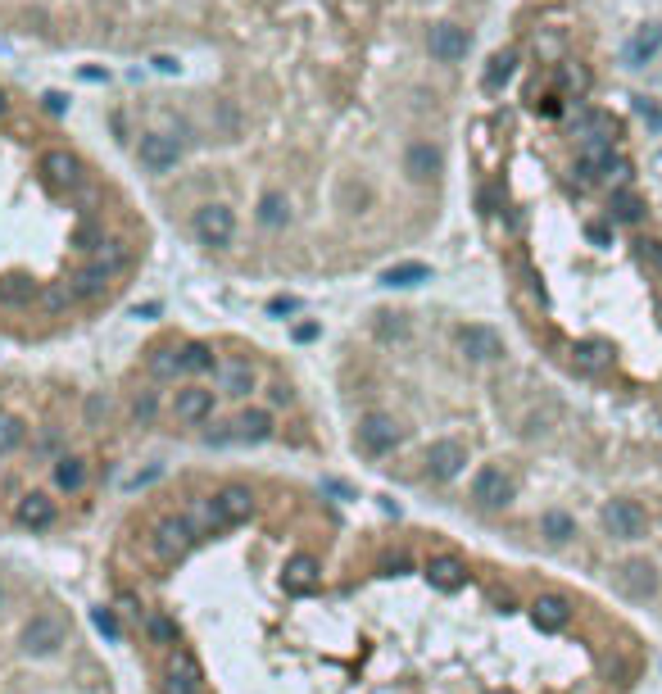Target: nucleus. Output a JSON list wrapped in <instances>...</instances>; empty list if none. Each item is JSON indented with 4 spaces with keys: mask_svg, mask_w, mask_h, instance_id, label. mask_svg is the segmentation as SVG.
<instances>
[{
    "mask_svg": "<svg viewBox=\"0 0 662 694\" xmlns=\"http://www.w3.org/2000/svg\"><path fill=\"white\" fill-rule=\"evenodd\" d=\"M318 336V327L314 323H304V327H295V340H314Z\"/></svg>",
    "mask_w": 662,
    "mask_h": 694,
    "instance_id": "nucleus-47",
    "label": "nucleus"
},
{
    "mask_svg": "<svg viewBox=\"0 0 662 694\" xmlns=\"http://www.w3.org/2000/svg\"><path fill=\"white\" fill-rule=\"evenodd\" d=\"M318 581H323V563H318L314 554H295V558H286L282 586H286L291 595H314Z\"/></svg>",
    "mask_w": 662,
    "mask_h": 694,
    "instance_id": "nucleus-14",
    "label": "nucleus"
},
{
    "mask_svg": "<svg viewBox=\"0 0 662 694\" xmlns=\"http://www.w3.org/2000/svg\"><path fill=\"white\" fill-rule=\"evenodd\" d=\"M404 173H409L413 182H432V177L440 173V150H436L432 141H413L409 154H404Z\"/></svg>",
    "mask_w": 662,
    "mask_h": 694,
    "instance_id": "nucleus-20",
    "label": "nucleus"
},
{
    "mask_svg": "<svg viewBox=\"0 0 662 694\" xmlns=\"http://www.w3.org/2000/svg\"><path fill=\"white\" fill-rule=\"evenodd\" d=\"M46 109H51V113H64V96L51 91V96H46Z\"/></svg>",
    "mask_w": 662,
    "mask_h": 694,
    "instance_id": "nucleus-46",
    "label": "nucleus"
},
{
    "mask_svg": "<svg viewBox=\"0 0 662 694\" xmlns=\"http://www.w3.org/2000/svg\"><path fill=\"white\" fill-rule=\"evenodd\" d=\"M42 177L55 191H77L82 186V160H77L73 150H46L42 154Z\"/></svg>",
    "mask_w": 662,
    "mask_h": 694,
    "instance_id": "nucleus-10",
    "label": "nucleus"
},
{
    "mask_svg": "<svg viewBox=\"0 0 662 694\" xmlns=\"http://www.w3.org/2000/svg\"><path fill=\"white\" fill-rule=\"evenodd\" d=\"M612 218L617 222H635L640 218V200L627 196V191H617V196H612Z\"/></svg>",
    "mask_w": 662,
    "mask_h": 694,
    "instance_id": "nucleus-39",
    "label": "nucleus"
},
{
    "mask_svg": "<svg viewBox=\"0 0 662 694\" xmlns=\"http://www.w3.org/2000/svg\"><path fill=\"white\" fill-rule=\"evenodd\" d=\"M268 400L282 409V404H291V391H286V386H268Z\"/></svg>",
    "mask_w": 662,
    "mask_h": 694,
    "instance_id": "nucleus-45",
    "label": "nucleus"
},
{
    "mask_svg": "<svg viewBox=\"0 0 662 694\" xmlns=\"http://www.w3.org/2000/svg\"><path fill=\"white\" fill-rule=\"evenodd\" d=\"M55 486L59 490H82L87 486V458H77V454H64L59 463H55Z\"/></svg>",
    "mask_w": 662,
    "mask_h": 694,
    "instance_id": "nucleus-27",
    "label": "nucleus"
},
{
    "mask_svg": "<svg viewBox=\"0 0 662 694\" xmlns=\"http://www.w3.org/2000/svg\"><path fill=\"white\" fill-rule=\"evenodd\" d=\"M381 572H386V576L409 572V554H386V558H381Z\"/></svg>",
    "mask_w": 662,
    "mask_h": 694,
    "instance_id": "nucleus-43",
    "label": "nucleus"
},
{
    "mask_svg": "<svg viewBox=\"0 0 662 694\" xmlns=\"http://www.w3.org/2000/svg\"><path fill=\"white\" fill-rule=\"evenodd\" d=\"M32 300H42V286L32 277H23V273L0 277V304H32Z\"/></svg>",
    "mask_w": 662,
    "mask_h": 694,
    "instance_id": "nucleus-26",
    "label": "nucleus"
},
{
    "mask_svg": "<svg viewBox=\"0 0 662 694\" xmlns=\"http://www.w3.org/2000/svg\"><path fill=\"white\" fill-rule=\"evenodd\" d=\"M237 441H245V445H263V441H272V413L268 409H245L237 422Z\"/></svg>",
    "mask_w": 662,
    "mask_h": 694,
    "instance_id": "nucleus-23",
    "label": "nucleus"
},
{
    "mask_svg": "<svg viewBox=\"0 0 662 694\" xmlns=\"http://www.w3.org/2000/svg\"><path fill=\"white\" fill-rule=\"evenodd\" d=\"M64 640H68V627H64L59 612H36L32 622L23 627V636H19L27 659H51V653H59Z\"/></svg>",
    "mask_w": 662,
    "mask_h": 694,
    "instance_id": "nucleus-1",
    "label": "nucleus"
},
{
    "mask_svg": "<svg viewBox=\"0 0 662 694\" xmlns=\"http://www.w3.org/2000/svg\"><path fill=\"white\" fill-rule=\"evenodd\" d=\"M513 495H518V486H513V477L503 472V468H495V463H486V468L472 477V499H477V509H509L513 504Z\"/></svg>",
    "mask_w": 662,
    "mask_h": 694,
    "instance_id": "nucleus-2",
    "label": "nucleus"
},
{
    "mask_svg": "<svg viewBox=\"0 0 662 694\" xmlns=\"http://www.w3.org/2000/svg\"><path fill=\"white\" fill-rule=\"evenodd\" d=\"M400 441H404V427L391 413H368L359 422V449L363 454H391Z\"/></svg>",
    "mask_w": 662,
    "mask_h": 694,
    "instance_id": "nucleus-6",
    "label": "nucleus"
},
{
    "mask_svg": "<svg viewBox=\"0 0 662 694\" xmlns=\"http://www.w3.org/2000/svg\"><path fill=\"white\" fill-rule=\"evenodd\" d=\"M145 636H150V644H160V649H182V627H177V617H168V612H145Z\"/></svg>",
    "mask_w": 662,
    "mask_h": 694,
    "instance_id": "nucleus-24",
    "label": "nucleus"
},
{
    "mask_svg": "<svg viewBox=\"0 0 662 694\" xmlns=\"http://www.w3.org/2000/svg\"><path fill=\"white\" fill-rule=\"evenodd\" d=\"M96 263H100V268H109V273H119V268H128V246H123V241L100 246V250H96Z\"/></svg>",
    "mask_w": 662,
    "mask_h": 694,
    "instance_id": "nucleus-37",
    "label": "nucleus"
},
{
    "mask_svg": "<svg viewBox=\"0 0 662 694\" xmlns=\"http://www.w3.org/2000/svg\"><path fill=\"white\" fill-rule=\"evenodd\" d=\"M0 599H5V590H0Z\"/></svg>",
    "mask_w": 662,
    "mask_h": 694,
    "instance_id": "nucleus-51",
    "label": "nucleus"
},
{
    "mask_svg": "<svg viewBox=\"0 0 662 694\" xmlns=\"http://www.w3.org/2000/svg\"><path fill=\"white\" fill-rule=\"evenodd\" d=\"M617 586L631 599H649V595H658V572H653V563H627L617 572Z\"/></svg>",
    "mask_w": 662,
    "mask_h": 694,
    "instance_id": "nucleus-19",
    "label": "nucleus"
},
{
    "mask_svg": "<svg viewBox=\"0 0 662 694\" xmlns=\"http://www.w3.org/2000/svg\"><path fill=\"white\" fill-rule=\"evenodd\" d=\"M132 413H136V422H154V413H160V400H154V391H145V395H136V404H132Z\"/></svg>",
    "mask_w": 662,
    "mask_h": 694,
    "instance_id": "nucleus-41",
    "label": "nucleus"
},
{
    "mask_svg": "<svg viewBox=\"0 0 662 694\" xmlns=\"http://www.w3.org/2000/svg\"><path fill=\"white\" fill-rule=\"evenodd\" d=\"M658 46H662V27H644V32L635 36V46H631V59H635V64H644Z\"/></svg>",
    "mask_w": 662,
    "mask_h": 694,
    "instance_id": "nucleus-38",
    "label": "nucleus"
},
{
    "mask_svg": "<svg viewBox=\"0 0 662 694\" xmlns=\"http://www.w3.org/2000/svg\"><path fill=\"white\" fill-rule=\"evenodd\" d=\"M14 518H19V526L46 531V526H55V499L42 495V490H27L19 504H14Z\"/></svg>",
    "mask_w": 662,
    "mask_h": 694,
    "instance_id": "nucleus-17",
    "label": "nucleus"
},
{
    "mask_svg": "<svg viewBox=\"0 0 662 694\" xmlns=\"http://www.w3.org/2000/svg\"><path fill=\"white\" fill-rule=\"evenodd\" d=\"M73 304H77L73 282H51V286H42V308H46V314H68Z\"/></svg>",
    "mask_w": 662,
    "mask_h": 694,
    "instance_id": "nucleus-32",
    "label": "nucleus"
},
{
    "mask_svg": "<svg viewBox=\"0 0 662 694\" xmlns=\"http://www.w3.org/2000/svg\"><path fill=\"white\" fill-rule=\"evenodd\" d=\"M604 531L612 540H640L649 531V518L635 499H608L604 504Z\"/></svg>",
    "mask_w": 662,
    "mask_h": 694,
    "instance_id": "nucleus-4",
    "label": "nucleus"
},
{
    "mask_svg": "<svg viewBox=\"0 0 662 694\" xmlns=\"http://www.w3.org/2000/svg\"><path fill=\"white\" fill-rule=\"evenodd\" d=\"M259 222L263 227H286L291 222V200L282 196V191H268V196L259 200Z\"/></svg>",
    "mask_w": 662,
    "mask_h": 694,
    "instance_id": "nucleus-30",
    "label": "nucleus"
},
{
    "mask_svg": "<svg viewBox=\"0 0 662 694\" xmlns=\"http://www.w3.org/2000/svg\"><path fill=\"white\" fill-rule=\"evenodd\" d=\"M177 355H182V372H214L218 368V359H214V350L205 340H186Z\"/></svg>",
    "mask_w": 662,
    "mask_h": 694,
    "instance_id": "nucleus-29",
    "label": "nucleus"
},
{
    "mask_svg": "<svg viewBox=\"0 0 662 694\" xmlns=\"http://www.w3.org/2000/svg\"><path fill=\"white\" fill-rule=\"evenodd\" d=\"M191 540H196V531L186 526V518H164V522H154L150 531V554L160 558V563H173L191 550Z\"/></svg>",
    "mask_w": 662,
    "mask_h": 694,
    "instance_id": "nucleus-5",
    "label": "nucleus"
},
{
    "mask_svg": "<svg viewBox=\"0 0 662 694\" xmlns=\"http://www.w3.org/2000/svg\"><path fill=\"white\" fill-rule=\"evenodd\" d=\"M268 308H272V314H291V308H295V300H272Z\"/></svg>",
    "mask_w": 662,
    "mask_h": 694,
    "instance_id": "nucleus-48",
    "label": "nucleus"
},
{
    "mask_svg": "<svg viewBox=\"0 0 662 694\" xmlns=\"http://www.w3.org/2000/svg\"><path fill=\"white\" fill-rule=\"evenodd\" d=\"M145 372L154 381H173L182 372V355H177V345H154V350L145 355Z\"/></svg>",
    "mask_w": 662,
    "mask_h": 694,
    "instance_id": "nucleus-25",
    "label": "nucleus"
},
{
    "mask_svg": "<svg viewBox=\"0 0 662 694\" xmlns=\"http://www.w3.org/2000/svg\"><path fill=\"white\" fill-rule=\"evenodd\" d=\"M422 576L432 581L436 590H445V595H454L463 581H467V563L458 558V554H436L432 563L422 567Z\"/></svg>",
    "mask_w": 662,
    "mask_h": 694,
    "instance_id": "nucleus-16",
    "label": "nucleus"
},
{
    "mask_svg": "<svg viewBox=\"0 0 662 694\" xmlns=\"http://www.w3.org/2000/svg\"><path fill=\"white\" fill-rule=\"evenodd\" d=\"M214 499V513H218V522L222 526H237V522H245L250 513H254V490L250 486H241V481H231V486H222L218 495H209Z\"/></svg>",
    "mask_w": 662,
    "mask_h": 694,
    "instance_id": "nucleus-9",
    "label": "nucleus"
},
{
    "mask_svg": "<svg viewBox=\"0 0 662 694\" xmlns=\"http://www.w3.org/2000/svg\"><path fill=\"white\" fill-rule=\"evenodd\" d=\"M5 113H10V100H5V91H0V119H5Z\"/></svg>",
    "mask_w": 662,
    "mask_h": 694,
    "instance_id": "nucleus-49",
    "label": "nucleus"
},
{
    "mask_svg": "<svg viewBox=\"0 0 662 694\" xmlns=\"http://www.w3.org/2000/svg\"><path fill=\"white\" fill-rule=\"evenodd\" d=\"M27 436V422L14 417V413H0V454H14Z\"/></svg>",
    "mask_w": 662,
    "mask_h": 694,
    "instance_id": "nucleus-34",
    "label": "nucleus"
},
{
    "mask_svg": "<svg viewBox=\"0 0 662 694\" xmlns=\"http://www.w3.org/2000/svg\"><path fill=\"white\" fill-rule=\"evenodd\" d=\"M168 672H173V676H186V681H200L196 653H191V649H173V653H168Z\"/></svg>",
    "mask_w": 662,
    "mask_h": 694,
    "instance_id": "nucleus-36",
    "label": "nucleus"
},
{
    "mask_svg": "<svg viewBox=\"0 0 662 694\" xmlns=\"http://www.w3.org/2000/svg\"><path fill=\"white\" fill-rule=\"evenodd\" d=\"M68 282H73V291H77V300H100V295L109 291V282H113V273H109V268H100V263L91 259V263H82V268H77V273H73Z\"/></svg>",
    "mask_w": 662,
    "mask_h": 694,
    "instance_id": "nucleus-21",
    "label": "nucleus"
},
{
    "mask_svg": "<svg viewBox=\"0 0 662 694\" xmlns=\"http://www.w3.org/2000/svg\"><path fill=\"white\" fill-rule=\"evenodd\" d=\"M191 227H196V237L214 250L231 246V237H237V214H231L227 205H200L196 218H191Z\"/></svg>",
    "mask_w": 662,
    "mask_h": 694,
    "instance_id": "nucleus-3",
    "label": "nucleus"
},
{
    "mask_svg": "<svg viewBox=\"0 0 662 694\" xmlns=\"http://www.w3.org/2000/svg\"><path fill=\"white\" fill-rule=\"evenodd\" d=\"M458 350L472 359V363H495L499 355H503V340H499V331L495 327H458Z\"/></svg>",
    "mask_w": 662,
    "mask_h": 694,
    "instance_id": "nucleus-13",
    "label": "nucleus"
},
{
    "mask_svg": "<svg viewBox=\"0 0 662 694\" xmlns=\"http://www.w3.org/2000/svg\"><path fill=\"white\" fill-rule=\"evenodd\" d=\"M164 694H200V681H186V676H173V672H168Z\"/></svg>",
    "mask_w": 662,
    "mask_h": 694,
    "instance_id": "nucleus-42",
    "label": "nucleus"
},
{
    "mask_svg": "<svg viewBox=\"0 0 662 694\" xmlns=\"http://www.w3.org/2000/svg\"><path fill=\"white\" fill-rule=\"evenodd\" d=\"M513 64H518L513 51H499V55L490 59V68H486V91H499L503 82H509V77H513Z\"/></svg>",
    "mask_w": 662,
    "mask_h": 694,
    "instance_id": "nucleus-35",
    "label": "nucleus"
},
{
    "mask_svg": "<svg viewBox=\"0 0 662 694\" xmlns=\"http://www.w3.org/2000/svg\"><path fill=\"white\" fill-rule=\"evenodd\" d=\"M91 622H96V631H100V636L119 640V617H113V608H96V612H91Z\"/></svg>",
    "mask_w": 662,
    "mask_h": 694,
    "instance_id": "nucleus-40",
    "label": "nucleus"
},
{
    "mask_svg": "<svg viewBox=\"0 0 662 694\" xmlns=\"http://www.w3.org/2000/svg\"><path fill=\"white\" fill-rule=\"evenodd\" d=\"M467 468V445L463 441H436L426 449V477L432 481H454Z\"/></svg>",
    "mask_w": 662,
    "mask_h": 694,
    "instance_id": "nucleus-8",
    "label": "nucleus"
},
{
    "mask_svg": "<svg viewBox=\"0 0 662 694\" xmlns=\"http://www.w3.org/2000/svg\"><path fill=\"white\" fill-rule=\"evenodd\" d=\"M136 154H141V164H145L150 173H168V168H177V160H182V145H177V136L145 132V136L136 141Z\"/></svg>",
    "mask_w": 662,
    "mask_h": 694,
    "instance_id": "nucleus-11",
    "label": "nucleus"
},
{
    "mask_svg": "<svg viewBox=\"0 0 662 694\" xmlns=\"http://www.w3.org/2000/svg\"><path fill=\"white\" fill-rule=\"evenodd\" d=\"M214 372H218V391L231 395V400H245V395L259 391V372H254L250 359H227V363H218Z\"/></svg>",
    "mask_w": 662,
    "mask_h": 694,
    "instance_id": "nucleus-12",
    "label": "nucleus"
},
{
    "mask_svg": "<svg viewBox=\"0 0 662 694\" xmlns=\"http://www.w3.org/2000/svg\"><path fill=\"white\" fill-rule=\"evenodd\" d=\"M173 417L191 422V427L214 417V391H205V386H182V391L173 395Z\"/></svg>",
    "mask_w": 662,
    "mask_h": 694,
    "instance_id": "nucleus-15",
    "label": "nucleus"
},
{
    "mask_svg": "<svg viewBox=\"0 0 662 694\" xmlns=\"http://www.w3.org/2000/svg\"><path fill=\"white\" fill-rule=\"evenodd\" d=\"M467 46H472V36H467V27H458V23H436L432 32H426V51H432V59H440V64L467 59Z\"/></svg>",
    "mask_w": 662,
    "mask_h": 694,
    "instance_id": "nucleus-7",
    "label": "nucleus"
},
{
    "mask_svg": "<svg viewBox=\"0 0 662 694\" xmlns=\"http://www.w3.org/2000/svg\"><path fill=\"white\" fill-rule=\"evenodd\" d=\"M531 622H535L540 631H563V627L572 622V604H567L563 595H540V599L531 604Z\"/></svg>",
    "mask_w": 662,
    "mask_h": 694,
    "instance_id": "nucleus-18",
    "label": "nucleus"
},
{
    "mask_svg": "<svg viewBox=\"0 0 662 694\" xmlns=\"http://www.w3.org/2000/svg\"><path fill=\"white\" fill-rule=\"evenodd\" d=\"M540 531L554 540V545H567V540L576 535V522H572V513H563V509H549L540 518Z\"/></svg>",
    "mask_w": 662,
    "mask_h": 694,
    "instance_id": "nucleus-33",
    "label": "nucleus"
},
{
    "mask_svg": "<svg viewBox=\"0 0 662 694\" xmlns=\"http://www.w3.org/2000/svg\"><path fill=\"white\" fill-rule=\"evenodd\" d=\"M572 363L580 372H608L612 368V345L608 340H576L572 345Z\"/></svg>",
    "mask_w": 662,
    "mask_h": 694,
    "instance_id": "nucleus-22",
    "label": "nucleus"
},
{
    "mask_svg": "<svg viewBox=\"0 0 662 694\" xmlns=\"http://www.w3.org/2000/svg\"><path fill=\"white\" fill-rule=\"evenodd\" d=\"M100 417H109V400L91 395V400H87V422H100Z\"/></svg>",
    "mask_w": 662,
    "mask_h": 694,
    "instance_id": "nucleus-44",
    "label": "nucleus"
},
{
    "mask_svg": "<svg viewBox=\"0 0 662 694\" xmlns=\"http://www.w3.org/2000/svg\"><path fill=\"white\" fill-rule=\"evenodd\" d=\"M422 282H432V268L426 263H395L381 273V286H422Z\"/></svg>",
    "mask_w": 662,
    "mask_h": 694,
    "instance_id": "nucleus-28",
    "label": "nucleus"
},
{
    "mask_svg": "<svg viewBox=\"0 0 662 694\" xmlns=\"http://www.w3.org/2000/svg\"><path fill=\"white\" fill-rule=\"evenodd\" d=\"M490 694H513V690H490Z\"/></svg>",
    "mask_w": 662,
    "mask_h": 694,
    "instance_id": "nucleus-50",
    "label": "nucleus"
},
{
    "mask_svg": "<svg viewBox=\"0 0 662 694\" xmlns=\"http://www.w3.org/2000/svg\"><path fill=\"white\" fill-rule=\"evenodd\" d=\"M186 526L205 535V531H222L218 513H214V499H191V509H186Z\"/></svg>",
    "mask_w": 662,
    "mask_h": 694,
    "instance_id": "nucleus-31",
    "label": "nucleus"
}]
</instances>
